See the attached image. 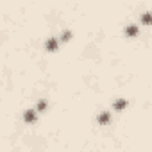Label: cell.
<instances>
[{
  "label": "cell",
  "mask_w": 152,
  "mask_h": 152,
  "mask_svg": "<svg viewBox=\"0 0 152 152\" xmlns=\"http://www.w3.org/2000/svg\"><path fill=\"white\" fill-rule=\"evenodd\" d=\"M45 48H47V52H56V50H57V39H56V38H50V39H47V43H45Z\"/></svg>",
  "instance_id": "6da1fadb"
},
{
  "label": "cell",
  "mask_w": 152,
  "mask_h": 152,
  "mask_svg": "<svg viewBox=\"0 0 152 152\" xmlns=\"http://www.w3.org/2000/svg\"><path fill=\"white\" fill-rule=\"evenodd\" d=\"M36 115H38V111H36V109H29V111L23 115V120H25L27 124H32V122L36 120Z\"/></svg>",
  "instance_id": "7a4b0ae2"
},
{
  "label": "cell",
  "mask_w": 152,
  "mask_h": 152,
  "mask_svg": "<svg viewBox=\"0 0 152 152\" xmlns=\"http://www.w3.org/2000/svg\"><path fill=\"white\" fill-rule=\"evenodd\" d=\"M109 122H111V113H109V111H104V113L99 115V124H100V125H106V124H109Z\"/></svg>",
  "instance_id": "3957f363"
},
{
  "label": "cell",
  "mask_w": 152,
  "mask_h": 152,
  "mask_svg": "<svg viewBox=\"0 0 152 152\" xmlns=\"http://www.w3.org/2000/svg\"><path fill=\"white\" fill-rule=\"evenodd\" d=\"M125 32H127V36H129V38H134L140 31H138V25H131V27H127V29H125Z\"/></svg>",
  "instance_id": "277c9868"
},
{
  "label": "cell",
  "mask_w": 152,
  "mask_h": 152,
  "mask_svg": "<svg viewBox=\"0 0 152 152\" xmlns=\"http://www.w3.org/2000/svg\"><path fill=\"white\" fill-rule=\"evenodd\" d=\"M125 106H127V100H125V99H118V100L115 102V109H116V111H122Z\"/></svg>",
  "instance_id": "5b68a950"
},
{
  "label": "cell",
  "mask_w": 152,
  "mask_h": 152,
  "mask_svg": "<svg viewBox=\"0 0 152 152\" xmlns=\"http://www.w3.org/2000/svg\"><path fill=\"white\" fill-rule=\"evenodd\" d=\"M45 107H47V100H39L38 106H36V111L41 113V111H45Z\"/></svg>",
  "instance_id": "8992f818"
},
{
  "label": "cell",
  "mask_w": 152,
  "mask_h": 152,
  "mask_svg": "<svg viewBox=\"0 0 152 152\" xmlns=\"http://www.w3.org/2000/svg\"><path fill=\"white\" fill-rule=\"evenodd\" d=\"M70 38H72V32H70V31H66V32H63L61 41H70Z\"/></svg>",
  "instance_id": "52a82bcc"
}]
</instances>
